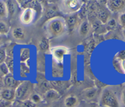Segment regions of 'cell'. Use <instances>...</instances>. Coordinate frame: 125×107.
Wrapping results in <instances>:
<instances>
[{
  "instance_id": "8d00e7d4",
  "label": "cell",
  "mask_w": 125,
  "mask_h": 107,
  "mask_svg": "<svg viewBox=\"0 0 125 107\" xmlns=\"http://www.w3.org/2000/svg\"><path fill=\"white\" fill-rule=\"evenodd\" d=\"M123 34H124V36L125 37V29H124V30H123Z\"/></svg>"
},
{
  "instance_id": "5bb4252c",
  "label": "cell",
  "mask_w": 125,
  "mask_h": 107,
  "mask_svg": "<svg viewBox=\"0 0 125 107\" xmlns=\"http://www.w3.org/2000/svg\"><path fill=\"white\" fill-rule=\"evenodd\" d=\"M90 30V25L87 20L82 22L78 28L79 34L82 36H86L89 34Z\"/></svg>"
},
{
  "instance_id": "5b68a950",
  "label": "cell",
  "mask_w": 125,
  "mask_h": 107,
  "mask_svg": "<svg viewBox=\"0 0 125 107\" xmlns=\"http://www.w3.org/2000/svg\"><path fill=\"white\" fill-rule=\"evenodd\" d=\"M51 52L52 57L57 62V63H62L63 62L65 55L68 54L69 51L67 47L63 46H58L51 49Z\"/></svg>"
},
{
  "instance_id": "d6986e66",
  "label": "cell",
  "mask_w": 125,
  "mask_h": 107,
  "mask_svg": "<svg viewBox=\"0 0 125 107\" xmlns=\"http://www.w3.org/2000/svg\"><path fill=\"white\" fill-rule=\"evenodd\" d=\"M8 15V9H7L6 1L1 0L0 1V18L1 19L4 18H7Z\"/></svg>"
},
{
  "instance_id": "8992f818",
  "label": "cell",
  "mask_w": 125,
  "mask_h": 107,
  "mask_svg": "<svg viewBox=\"0 0 125 107\" xmlns=\"http://www.w3.org/2000/svg\"><path fill=\"white\" fill-rule=\"evenodd\" d=\"M35 13V10L32 8H28L23 10L20 17V22L24 25L30 24L34 20Z\"/></svg>"
},
{
  "instance_id": "836d02e7",
  "label": "cell",
  "mask_w": 125,
  "mask_h": 107,
  "mask_svg": "<svg viewBox=\"0 0 125 107\" xmlns=\"http://www.w3.org/2000/svg\"><path fill=\"white\" fill-rule=\"evenodd\" d=\"M122 69H123V72L125 73V61H123L122 62Z\"/></svg>"
},
{
  "instance_id": "d590c367",
  "label": "cell",
  "mask_w": 125,
  "mask_h": 107,
  "mask_svg": "<svg viewBox=\"0 0 125 107\" xmlns=\"http://www.w3.org/2000/svg\"><path fill=\"white\" fill-rule=\"evenodd\" d=\"M78 107H87L86 106H84V105H79V106H78Z\"/></svg>"
},
{
  "instance_id": "ac0fdd59",
  "label": "cell",
  "mask_w": 125,
  "mask_h": 107,
  "mask_svg": "<svg viewBox=\"0 0 125 107\" xmlns=\"http://www.w3.org/2000/svg\"><path fill=\"white\" fill-rule=\"evenodd\" d=\"M6 4H7V9H8L9 15L13 17L15 15L17 12V5L15 2L16 1H6Z\"/></svg>"
},
{
  "instance_id": "1f68e13d",
  "label": "cell",
  "mask_w": 125,
  "mask_h": 107,
  "mask_svg": "<svg viewBox=\"0 0 125 107\" xmlns=\"http://www.w3.org/2000/svg\"><path fill=\"white\" fill-rule=\"evenodd\" d=\"M121 99L123 104L125 106V88L122 91V96H121Z\"/></svg>"
},
{
  "instance_id": "d6a6232c",
  "label": "cell",
  "mask_w": 125,
  "mask_h": 107,
  "mask_svg": "<svg viewBox=\"0 0 125 107\" xmlns=\"http://www.w3.org/2000/svg\"><path fill=\"white\" fill-rule=\"evenodd\" d=\"M56 102H54V103H52V104L48 106V107H60L59 104L57 103H56Z\"/></svg>"
},
{
  "instance_id": "6da1fadb",
  "label": "cell",
  "mask_w": 125,
  "mask_h": 107,
  "mask_svg": "<svg viewBox=\"0 0 125 107\" xmlns=\"http://www.w3.org/2000/svg\"><path fill=\"white\" fill-rule=\"evenodd\" d=\"M46 30L50 36L59 37L63 35L67 31L65 20L59 17L50 18L46 24Z\"/></svg>"
},
{
  "instance_id": "7c38bea8",
  "label": "cell",
  "mask_w": 125,
  "mask_h": 107,
  "mask_svg": "<svg viewBox=\"0 0 125 107\" xmlns=\"http://www.w3.org/2000/svg\"><path fill=\"white\" fill-rule=\"evenodd\" d=\"M64 105L65 107H78L79 105V100L75 95H68L65 98Z\"/></svg>"
},
{
  "instance_id": "52a82bcc",
  "label": "cell",
  "mask_w": 125,
  "mask_h": 107,
  "mask_svg": "<svg viewBox=\"0 0 125 107\" xmlns=\"http://www.w3.org/2000/svg\"><path fill=\"white\" fill-rule=\"evenodd\" d=\"M107 6L111 12H121L125 9V0H110L107 2Z\"/></svg>"
},
{
  "instance_id": "7a4b0ae2",
  "label": "cell",
  "mask_w": 125,
  "mask_h": 107,
  "mask_svg": "<svg viewBox=\"0 0 125 107\" xmlns=\"http://www.w3.org/2000/svg\"><path fill=\"white\" fill-rule=\"evenodd\" d=\"M100 103L103 107H120L117 95L109 87L103 90L100 96Z\"/></svg>"
},
{
  "instance_id": "7402d4cb",
  "label": "cell",
  "mask_w": 125,
  "mask_h": 107,
  "mask_svg": "<svg viewBox=\"0 0 125 107\" xmlns=\"http://www.w3.org/2000/svg\"><path fill=\"white\" fill-rule=\"evenodd\" d=\"M10 27L8 24L3 21H0V33L1 35H6L9 33Z\"/></svg>"
},
{
  "instance_id": "cb8c5ba5",
  "label": "cell",
  "mask_w": 125,
  "mask_h": 107,
  "mask_svg": "<svg viewBox=\"0 0 125 107\" xmlns=\"http://www.w3.org/2000/svg\"><path fill=\"white\" fill-rule=\"evenodd\" d=\"M113 64L114 66L115 69L119 73H124L123 72V69H122V61L118 60L116 57H115L114 59L113 60Z\"/></svg>"
},
{
  "instance_id": "44dd1931",
  "label": "cell",
  "mask_w": 125,
  "mask_h": 107,
  "mask_svg": "<svg viewBox=\"0 0 125 107\" xmlns=\"http://www.w3.org/2000/svg\"><path fill=\"white\" fill-rule=\"evenodd\" d=\"M0 72H1V77H5L10 74L9 69L5 62L0 64Z\"/></svg>"
},
{
  "instance_id": "ba28073f",
  "label": "cell",
  "mask_w": 125,
  "mask_h": 107,
  "mask_svg": "<svg viewBox=\"0 0 125 107\" xmlns=\"http://www.w3.org/2000/svg\"><path fill=\"white\" fill-rule=\"evenodd\" d=\"M67 29L70 32H72L77 28H79V20L77 15H71L65 20Z\"/></svg>"
},
{
  "instance_id": "f1b7e54d",
  "label": "cell",
  "mask_w": 125,
  "mask_h": 107,
  "mask_svg": "<svg viewBox=\"0 0 125 107\" xmlns=\"http://www.w3.org/2000/svg\"><path fill=\"white\" fill-rule=\"evenodd\" d=\"M7 57L6 51L3 49H1L0 51V64L6 62Z\"/></svg>"
},
{
  "instance_id": "83f0119b",
  "label": "cell",
  "mask_w": 125,
  "mask_h": 107,
  "mask_svg": "<svg viewBox=\"0 0 125 107\" xmlns=\"http://www.w3.org/2000/svg\"><path fill=\"white\" fill-rule=\"evenodd\" d=\"M13 102L6 100L1 98L0 99V107H11L13 105Z\"/></svg>"
},
{
  "instance_id": "30bf717a",
  "label": "cell",
  "mask_w": 125,
  "mask_h": 107,
  "mask_svg": "<svg viewBox=\"0 0 125 107\" xmlns=\"http://www.w3.org/2000/svg\"><path fill=\"white\" fill-rule=\"evenodd\" d=\"M43 97L45 100L54 103L59 100L61 98V94L54 89L50 88L45 91L43 94Z\"/></svg>"
},
{
  "instance_id": "e0dca14e",
  "label": "cell",
  "mask_w": 125,
  "mask_h": 107,
  "mask_svg": "<svg viewBox=\"0 0 125 107\" xmlns=\"http://www.w3.org/2000/svg\"><path fill=\"white\" fill-rule=\"evenodd\" d=\"M39 49L42 52H47L50 49V41L46 38H43L40 41L39 43Z\"/></svg>"
},
{
  "instance_id": "4fadbf2b",
  "label": "cell",
  "mask_w": 125,
  "mask_h": 107,
  "mask_svg": "<svg viewBox=\"0 0 125 107\" xmlns=\"http://www.w3.org/2000/svg\"><path fill=\"white\" fill-rule=\"evenodd\" d=\"M12 35L15 40L23 41L26 38V32L22 27H16L12 29Z\"/></svg>"
},
{
  "instance_id": "484cf974",
  "label": "cell",
  "mask_w": 125,
  "mask_h": 107,
  "mask_svg": "<svg viewBox=\"0 0 125 107\" xmlns=\"http://www.w3.org/2000/svg\"><path fill=\"white\" fill-rule=\"evenodd\" d=\"M118 21L120 25L125 29V12H123L120 15Z\"/></svg>"
},
{
  "instance_id": "603a6c76",
  "label": "cell",
  "mask_w": 125,
  "mask_h": 107,
  "mask_svg": "<svg viewBox=\"0 0 125 107\" xmlns=\"http://www.w3.org/2000/svg\"><path fill=\"white\" fill-rule=\"evenodd\" d=\"M5 63L7 64L10 74H13V70H14V61H13V57H10H10H7Z\"/></svg>"
},
{
  "instance_id": "9c48e42d",
  "label": "cell",
  "mask_w": 125,
  "mask_h": 107,
  "mask_svg": "<svg viewBox=\"0 0 125 107\" xmlns=\"http://www.w3.org/2000/svg\"><path fill=\"white\" fill-rule=\"evenodd\" d=\"M0 96L2 99L13 102L16 100L15 89L5 87L1 88Z\"/></svg>"
},
{
  "instance_id": "f546056e",
  "label": "cell",
  "mask_w": 125,
  "mask_h": 107,
  "mask_svg": "<svg viewBox=\"0 0 125 107\" xmlns=\"http://www.w3.org/2000/svg\"><path fill=\"white\" fill-rule=\"evenodd\" d=\"M116 58L120 61H125V50H122L116 55Z\"/></svg>"
},
{
  "instance_id": "3957f363",
  "label": "cell",
  "mask_w": 125,
  "mask_h": 107,
  "mask_svg": "<svg viewBox=\"0 0 125 107\" xmlns=\"http://www.w3.org/2000/svg\"><path fill=\"white\" fill-rule=\"evenodd\" d=\"M16 99L20 102L29 99L33 94V85L30 81L25 80L20 83L15 89Z\"/></svg>"
},
{
  "instance_id": "8fae6325",
  "label": "cell",
  "mask_w": 125,
  "mask_h": 107,
  "mask_svg": "<svg viewBox=\"0 0 125 107\" xmlns=\"http://www.w3.org/2000/svg\"><path fill=\"white\" fill-rule=\"evenodd\" d=\"M3 81L5 88L14 89H16L18 85L20 84L19 81L14 79L12 74H9L8 75L4 77Z\"/></svg>"
},
{
  "instance_id": "2e32d148",
  "label": "cell",
  "mask_w": 125,
  "mask_h": 107,
  "mask_svg": "<svg viewBox=\"0 0 125 107\" xmlns=\"http://www.w3.org/2000/svg\"><path fill=\"white\" fill-rule=\"evenodd\" d=\"M31 50L28 47L22 48L20 52V61L21 63H26L31 57Z\"/></svg>"
},
{
  "instance_id": "d4e9b609",
  "label": "cell",
  "mask_w": 125,
  "mask_h": 107,
  "mask_svg": "<svg viewBox=\"0 0 125 107\" xmlns=\"http://www.w3.org/2000/svg\"><path fill=\"white\" fill-rule=\"evenodd\" d=\"M30 98L33 101V102H35V103H37V104H38L39 103H40V102L42 101V98L41 96H39L38 94H33Z\"/></svg>"
},
{
  "instance_id": "277c9868",
  "label": "cell",
  "mask_w": 125,
  "mask_h": 107,
  "mask_svg": "<svg viewBox=\"0 0 125 107\" xmlns=\"http://www.w3.org/2000/svg\"><path fill=\"white\" fill-rule=\"evenodd\" d=\"M61 10L63 12L72 14L78 12L83 5V2L81 0H67L62 2Z\"/></svg>"
},
{
  "instance_id": "4316f807",
  "label": "cell",
  "mask_w": 125,
  "mask_h": 107,
  "mask_svg": "<svg viewBox=\"0 0 125 107\" xmlns=\"http://www.w3.org/2000/svg\"><path fill=\"white\" fill-rule=\"evenodd\" d=\"M107 24L108 27H109L111 29H115L117 25V21L114 18H111V19H109L108 21L107 22Z\"/></svg>"
},
{
  "instance_id": "9a60e30c",
  "label": "cell",
  "mask_w": 125,
  "mask_h": 107,
  "mask_svg": "<svg viewBox=\"0 0 125 107\" xmlns=\"http://www.w3.org/2000/svg\"><path fill=\"white\" fill-rule=\"evenodd\" d=\"M97 89L94 87L86 88L83 91V94L84 98L88 100H91L95 97L97 94Z\"/></svg>"
},
{
  "instance_id": "ffe728a7",
  "label": "cell",
  "mask_w": 125,
  "mask_h": 107,
  "mask_svg": "<svg viewBox=\"0 0 125 107\" xmlns=\"http://www.w3.org/2000/svg\"><path fill=\"white\" fill-rule=\"evenodd\" d=\"M18 107H37V104L33 102L31 98L20 102Z\"/></svg>"
},
{
  "instance_id": "e575fe53",
  "label": "cell",
  "mask_w": 125,
  "mask_h": 107,
  "mask_svg": "<svg viewBox=\"0 0 125 107\" xmlns=\"http://www.w3.org/2000/svg\"><path fill=\"white\" fill-rule=\"evenodd\" d=\"M89 107H100L97 104H95V103H94V104H91Z\"/></svg>"
},
{
  "instance_id": "4dcf8cb0",
  "label": "cell",
  "mask_w": 125,
  "mask_h": 107,
  "mask_svg": "<svg viewBox=\"0 0 125 107\" xmlns=\"http://www.w3.org/2000/svg\"><path fill=\"white\" fill-rule=\"evenodd\" d=\"M29 67L26 66L25 64H23V63H21L20 65V69H21V73H28L29 72Z\"/></svg>"
}]
</instances>
